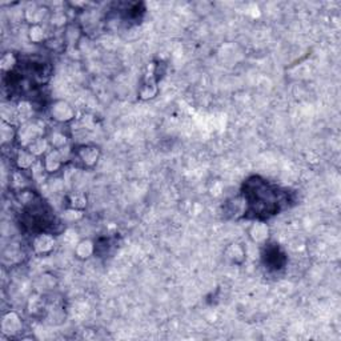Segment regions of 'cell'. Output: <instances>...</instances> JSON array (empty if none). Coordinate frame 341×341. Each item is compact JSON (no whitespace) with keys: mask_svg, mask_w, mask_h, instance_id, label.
Returning <instances> with one entry per match:
<instances>
[{"mask_svg":"<svg viewBox=\"0 0 341 341\" xmlns=\"http://www.w3.org/2000/svg\"><path fill=\"white\" fill-rule=\"evenodd\" d=\"M16 66V58L12 52H7L2 56V60H0V68L4 72H8L11 71L14 67Z\"/></svg>","mask_w":341,"mask_h":341,"instance_id":"19","label":"cell"},{"mask_svg":"<svg viewBox=\"0 0 341 341\" xmlns=\"http://www.w3.org/2000/svg\"><path fill=\"white\" fill-rule=\"evenodd\" d=\"M15 162L19 169H31L37 160L36 156L31 154L28 150H20L16 155Z\"/></svg>","mask_w":341,"mask_h":341,"instance_id":"10","label":"cell"},{"mask_svg":"<svg viewBox=\"0 0 341 341\" xmlns=\"http://www.w3.org/2000/svg\"><path fill=\"white\" fill-rule=\"evenodd\" d=\"M18 137V128L14 127V124L2 120L0 124V141L3 145L8 143H12Z\"/></svg>","mask_w":341,"mask_h":341,"instance_id":"11","label":"cell"},{"mask_svg":"<svg viewBox=\"0 0 341 341\" xmlns=\"http://www.w3.org/2000/svg\"><path fill=\"white\" fill-rule=\"evenodd\" d=\"M50 147H51V144H50L48 139L41 136V137H37L36 140H33L32 143L27 147V150L30 151L32 155H35L36 158H39V156H43V155L45 156L51 151Z\"/></svg>","mask_w":341,"mask_h":341,"instance_id":"12","label":"cell"},{"mask_svg":"<svg viewBox=\"0 0 341 341\" xmlns=\"http://www.w3.org/2000/svg\"><path fill=\"white\" fill-rule=\"evenodd\" d=\"M66 15L63 14V12H55L54 15H51V18H50V22H51V24L54 27H63L64 24H66Z\"/></svg>","mask_w":341,"mask_h":341,"instance_id":"23","label":"cell"},{"mask_svg":"<svg viewBox=\"0 0 341 341\" xmlns=\"http://www.w3.org/2000/svg\"><path fill=\"white\" fill-rule=\"evenodd\" d=\"M77 158L85 167H93L99 160L100 151L95 145H83L77 150Z\"/></svg>","mask_w":341,"mask_h":341,"instance_id":"6","label":"cell"},{"mask_svg":"<svg viewBox=\"0 0 341 341\" xmlns=\"http://www.w3.org/2000/svg\"><path fill=\"white\" fill-rule=\"evenodd\" d=\"M28 37L32 43H41L47 39V32L40 24L37 26H31L28 30Z\"/></svg>","mask_w":341,"mask_h":341,"instance_id":"16","label":"cell"},{"mask_svg":"<svg viewBox=\"0 0 341 341\" xmlns=\"http://www.w3.org/2000/svg\"><path fill=\"white\" fill-rule=\"evenodd\" d=\"M48 15V10L44 7H37V6H31L24 11V18L31 26H37L40 24Z\"/></svg>","mask_w":341,"mask_h":341,"instance_id":"9","label":"cell"},{"mask_svg":"<svg viewBox=\"0 0 341 341\" xmlns=\"http://www.w3.org/2000/svg\"><path fill=\"white\" fill-rule=\"evenodd\" d=\"M88 204V200H87V196L81 192H72V193L68 194V207L70 208L75 209H83L87 207Z\"/></svg>","mask_w":341,"mask_h":341,"instance_id":"14","label":"cell"},{"mask_svg":"<svg viewBox=\"0 0 341 341\" xmlns=\"http://www.w3.org/2000/svg\"><path fill=\"white\" fill-rule=\"evenodd\" d=\"M31 171H32V177L35 180H37V181H40V180L43 179V175H44V173H47L43 162H39V160H37V162L33 164V167L31 168Z\"/></svg>","mask_w":341,"mask_h":341,"instance_id":"21","label":"cell"},{"mask_svg":"<svg viewBox=\"0 0 341 341\" xmlns=\"http://www.w3.org/2000/svg\"><path fill=\"white\" fill-rule=\"evenodd\" d=\"M12 183H14V185L18 188H23L26 187L27 184V179L24 177V175L20 172H15L14 175H12Z\"/></svg>","mask_w":341,"mask_h":341,"instance_id":"24","label":"cell"},{"mask_svg":"<svg viewBox=\"0 0 341 341\" xmlns=\"http://www.w3.org/2000/svg\"><path fill=\"white\" fill-rule=\"evenodd\" d=\"M56 246L55 237L50 233H41L33 238L32 248L36 255H48L54 251Z\"/></svg>","mask_w":341,"mask_h":341,"instance_id":"4","label":"cell"},{"mask_svg":"<svg viewBox=\"0 0 341 341\" xmlns=\"http://www.w3.org/2000/svg\"><path fill=\"white\" fill-rule=\"evenodd\" d=\"M44 132V128L37 121L31 120L23 123L20 128H18V141L23 147H28L33 140L41 137Z\"/></svg>","mask_w":341,"mask_h":341,"instance_id":"1","label":"cell"},{"mask_svg":"<svg viewBox=\"0 0 341 341\" xmlns=\"http://www.w3.org/2000/svg\"><path fill=\"white\" fill-rule=\"evenodd\" d=\"M48 141L51 144V147H54L55 150H60V148L66 147L67 143H68V139H67V136L64 135L60 131H54L51 133V136L48 137Z\"/></svg>","mask_w":341,"mask_h":341,"instance_id":"17","label":"cell"},{"mask_svg":"<svg viewBox=\"0 0 341 341\" xmlns=\"http://www.w3.org/2000/svg\"><path fill=\"white\" fill-rule=\"evenodd\" d=\"M63 159L60 156V152L58 150H51L44 156L43 164L47 171V173H55L56 171H59L63 165Z\"/></svg>","mask_w":341,"mask_h":341,"instance_id":"7","label":"cell"},{"mask_svg":"<svg viewBox=\"0 0 341 341\" xmlns=\"http://www.w3.org/2000/svg\"><path fill=\"white\" fill-rule=\"evenodd\" d=\"M50 116L58 123H68L75 118V111L66 100H55L50 106Z\"/></svg>","mask_w":341,"mask_h":341,"instance_id":"2","label":"cell"},{"mask_svg":"<svg viewBox=\"0 0 341 341\" xmlns=\"http://www.w3.org/2000/svg\"><path fill=\"white\" fill-rule=\"evenodd\" d=\"M2 333L8 337H14L16 334H19L23 330V320L22 317L16 313V312L11 311L7 312L6 315L2 317Z\"/></svg>","mask_w":341,"mask_h":341,"instance_id":"3","label":"cell"},{"mask_svg":"<svg viewBox=\"0 0 341 341\" xmlns=\"http://www.w3.org/2000/svg\"><path fill=\"white\" fill-rule=\"evenodd\" d=\"M16 116H18V120L20 123H27V121L32 120L33 116V108L28 102L26 100H22L16 104Z\"/></svg>","mask_w":341,"mask_h":341,"instance_id":"13","label":"cell"},{"mask_svg":"<svg viewBox=\"0 0 341 341\" xmlns=\"http://www.w3.org/2000/svg\"><path fill=\"white\" fill-rule=\"evenodd\" d=\"M156 87L154 84H145L143 88L140 89V96H141V99H152L155 95H156Z\"/></svg>","mask_w":341,"mask_h":341,"instance_id":"22","label":"cell"},{"mask_svg":"<svg viewBox=\"0 0 341 341\" xmlns=\"http://www.w3.org/2000/svg\"><path fill=\"white\" fill-rule=\"evenodd\" d=\"M227 257L233 263H241L246 259V251L238 244H232L227 248Z\"/></svg>","mask_w":341,"mask_h":341,"instance_id":"15","label":"cell"},{"mask_svg":"<svg viewBox=\"0 0 341 341\" xmlns=\"http://www.w3.org/2000/svg\"><path fill=\"white\" fill-rule=\"evenodd\" d=\"M2 120L7 123H14V120H18L16 116V107L3 106L2 107Z\"/></svg>","mask_w":341,"mask_h":341,"instance_id":"20","label":"cell"},{"mask_svg":"<svg viewBox=\"0 0 341 341\" xmlns=\"http://www.w3.org/2000/svg\"><path fill=\"white\" fill-rule=\"evenodd\" d=\"M83 211L81 209H75V208H68L64 209L62 213V219L67 223H75V221H79L83 219Z\"/></svg>","mask_w":341,"mask_h":341,"instance_id":"18","label":"cell"},{"mask_svg":"<svg viewBox=\"0 0 341 341\" xmlns=\"http://www.w3.org/2000/svg\"><path fill=\"white\" fill-rule=\"evenodd\" d=\"M74 252L75 256H76L77 259H80V260H87V259H89V257L93 255V252H95V244H93V241L89 240V238H83V240H80V241H77L76 244H75Z\"/></svg>","mask_w":341,"mask_h":341,"instance_id":"8","label":"cell"},{"mask_svg":"<svg viewBox=\"0 0 341 341\" xmlns=\"http://www.w3.org/2000/svg\"><path fill=\"white\" fill-rule=\"evenodd\" d=\"M269 227H268V224L264 223V221H255L248 229V235H250V238L252 240L255 244H263L268 240L269 237Z\"/></svg>","mask_w":341,"mask_h":341,"instance_id":"5","label":"cell"}]
</instances>
